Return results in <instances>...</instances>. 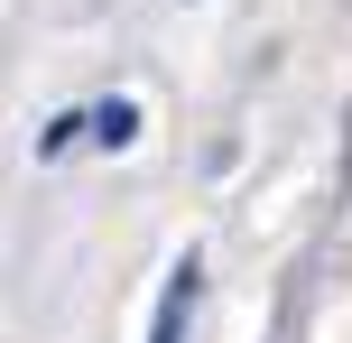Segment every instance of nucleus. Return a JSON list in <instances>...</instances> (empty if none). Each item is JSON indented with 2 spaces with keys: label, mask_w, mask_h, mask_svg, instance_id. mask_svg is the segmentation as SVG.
<instances>
[{
  "label": "nucleus",
  "mask_w": 352,
  "mask_h": 343,
  "mask_svg": "<svg viewBox=\"0 0 352 343\" xmlns=\"http://www.w3.org/2000/svg\"><path fill=\"white\" fill-rule=\"evenodd\" d=\"M93 140H102V148H130V140H140V102H130V93L93 102Z\"/></svg>",
  "instance_id": "nucleus-2"
},
{
  "label": "nucleus",
  "mask_w": 352,
  "mask_h": 343,
  "mask_svg": "<svg viewBox=\"0 0 352 343\" xmlns=\"http://www.w3.org/2000/svg\"><path fill=\"white\" fill-rule=\"evenodd\" d=\"M195 297H204V260H176L167 269V297H158V316H148V343H186V325H195Z\"/></svg>",
  "instance_id": "nucleus-1"
}]
</instances>
